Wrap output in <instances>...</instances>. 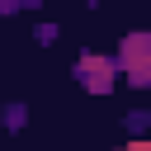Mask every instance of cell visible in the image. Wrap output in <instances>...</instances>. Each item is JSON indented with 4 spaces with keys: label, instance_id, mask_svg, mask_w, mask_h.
Returning <instances> with one entry per match:
<instances>
[{
    "label": "cell",
    "instance_id": "cell-2",
    "mask_svg": "<svg viewBox=\"0 0 151 151\" xmlns=\"http://www.w3.org/2000/svg\"><path fill=\"white\" fill-rule=\"evenodd\" d=\"M113 71H118L113 57H80V61H76V76H80L90 90H109V85H113Z\"/></svg>",
    "mask_w": 151,
    "mask_h": 151
},
{
    "label": "cell",
    "instance_id": "cell-1",
    "mask_svg": "<svg viewBox=\"0 0 151 151\" xmlns=\"http://www.w3.org/2000/svg\"><path fill=\"white\" fill-rule=\"evenodd\" d=\"M127 80L137 85H151V33H127L123 47H118V61H113Z\"/></svg>",
    "mask_w": 151,
    "mask_h": 151
},
{
    "label": "cell",
    "instance_id": "cell-3",
    "mask_svg": "<svg viewBox=\"0 0 151 151\" xmlns=\"http://www.w3.org/2000/svg\"><path fill=\"white\" fill-rule=\"evenodd\" d=\"M123 151H151V142H132V146H123Z\"/></svg>",
    "mask_w": 151,
    "mask_h": 151
}]
</instances>
